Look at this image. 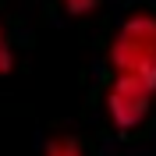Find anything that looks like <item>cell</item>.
Returning <instances> with one entry per match:
<instances>
[{
  "label": "cell",
  "mask_w": 156,
  "mask_h": 156,
  "mask_svg": "<svg viewBox=\"0 0 156 156\" xmlns=\"http://www.w3.org/2000/svg\"><path fill=\"white\" fill-rule=\"evenodd\" d=\"M43 156H85V149L75 135H53L43 149Z\"/></svg>",
  "instance_id": "obj_3"
},
{
  "label": "cell",
  "mask_w": 156,
  "mask_h": 156,
  "mask_svg": "<svg viewBox=\"0 0 156 156\" xmlns=\"http://www.w3.org/2000/svg\"><path fill=\"white\" fill-rule=\"evenodd\" d=\"M64 7L71 14H89V11H96V0H64Z\"/></svg>",
  "instance_id": "obj_5"
},
{
  "label": "cell",
  "mask_w": 156,
  "mask_h": 156,
  "mask_svg": "<svg viewBox=\"0 0 156 156\" xmlns=\"http://www.w3.org/2000/svg\"><path fill=\"white\" fill-rule=\"evenodd\" d=\"M11 68H14V53H11L7 36H4V25H0V75H11Z\"/></svg>",
  "instance_id": "obj_4"
},
{
  "label": "cell",
  "mask_w": 156,
  "mask_h": 156,
  "mask_svg": "<svg viewBox=\"0 0 156 156\" xmlns=\"http://www.w3.org/2000/svg\"><path fill=\"white\" fill-rule=\"evenodd\" d=\"M153 99H156V89L142 85L135 78H114L107 89V114L114 121V128L117 131L138 128L153 110Z\"/></svg>",
  "instance_id": "obj_2"
},
{
  "label": "cell",
  "mask_w": 156,
  "mask_h": 156,
  "mask_svg": "<svg viewBox=\"0 0 156 156\" xmlns=\"http://www.w3.org/2000/svg\"><path fill=\"white\" fill-rule=\"evenodd\" d=\"M110 68L114 78H135L156 89V14L138 11L124 18L110 43Z\"/></svg>",
  "instance_id": "obj_1"
}]
</instances>
